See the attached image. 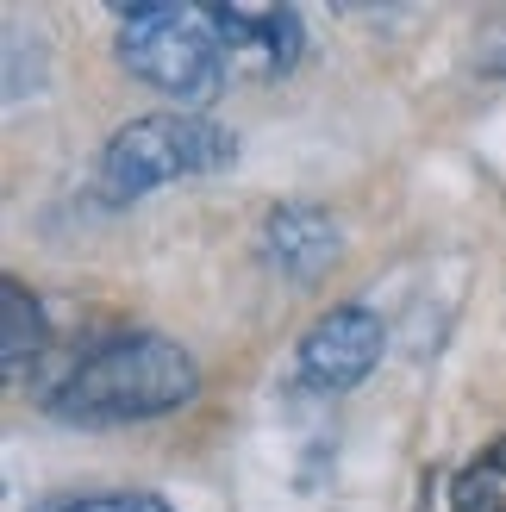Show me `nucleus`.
I'll return each instance as SVG.
<instances>
[{
    "instance_id": "20e7f679",
    "label": "nucleus",
    "mask_w": 506,
    "mask_h": 512,
    "mask_svg": "<svg viewBox=\"0 0 506 512\" xmlns=\"http://www.w3.org/2000/svg\"><path fill=\"white\" fill-rule=\"evenodd\" d=\"M382 344H388V331H382V313H369V306H325V313L300 331V381L319 394H350L357 381L382 363Z\"/></svg>"
},
{
    "instance_id": "39448f33",
    "label": "nucleus",
    "mask_w": 506,
    "mask_h": 512,
    "mask_svg": "<svg viewBox=\"0 0 506 512\" xmlns=\"http://www.w3.org/2000/svg\"><path fill=\"white\" fill-rule=\"evenodd\" d=\"M213 32L225 44V63L244 75H288L300 63V13L294 7H213Z\"/></svg>"
},
{
    "instance_id": "7ed1b4c3",
    "label": "nucleus",
    "mask_w": 506,
    "mask_h": 512,
    "mask_svg": "<svg viewBox=\"0 0 506 512\" xmlns=\"http://www.w3.org/2000/svg\"><path fill=\"white\" fill-rule=\"evenodd\" d=\"M238 157V138L207 113H144L132 125H119L100 150V188L113 200H138L163 182L182 175H213Z\"/></svg>"
},
{
    "instance_id": "6e6552de",
    "label": "nucleus",
    "mask_w": 506,
    "mask_h": 512,
    "mask_svg": "<svg viewBox=\"0 0 506 512\" xmlns=\"http://www.w3.org/2000/svg\"><path fill=\"white\" fill-rule=\"evenodd\" d=\"M444 506L450 512H506V438L482 444L457 475H450Z\"/></svg>"
},
{
    "instance_id": "423d86ee",
    "label": "nucleus",
    "mask_w": 506,
    "mask_h": 512,
    "mask_svg": "<svg viewBox=\"0 0 506 512\" xmlns=\"http://www.w3.org/2000/svg\"><path fill=\"white\" fill-rule=\"evenodd\" d=\"M338 219L313 207V200H282V207H269L263 219V250H269V263L294 275V281H313L319 269H332L338 263Z\"/></svg>"
},
{
    "instance_id": "0eeeda50",
    "label": "nucleus",
    "mask_w": 506,
    "mask_h": 512,
    "mask_svg": "<svg viewBox=\"0 0 506 512\" xmlns=\"http://www.w3.org/2000/svg\"><path fill=\"white\" fill-rule=\"evenodd\" d=\"M44 306H38V294L25 288L19 275H7L0 281V363H7V375L19 381L25 375V363H38L44 356Z\"/></svg>"
},
{
    "instance_id": "f03ea898",
    "label": "nucleus",
    "mask_w": 506,
    "mask_h": 512,
    "mask_svg": "<svg viewBox=\"0 0 506 512\" xmlns=\"http://www.w3.org/2000/svg\"><path fill=\"white\" fill-rule=\"evenodd\" d=\"M119 63L157 94L182 100V113H207L232 75L213 32V7H175V0L119 13Z\"/></svg>"
},
{
    "instance_id": "1a4fd4ad",
    "label": "nucleus",
    "mask_w": 506,
    "mask_h": 512,
    "mask_svg": "<svg viewBox=\"0 0 506 512\" xmlns=\"http://www.w3.org/2000/svg\"><path fill=\"white\" fill-rule=\"evenodd\" d=\"M44 512H175V506H163L157 494H82V500L44 506Z\"/></svg>"
},
{
    "instance_id": "f257e3e1",
    "label": "nucleus",
    "mask_w": 506,
    "mask_h": 512,
    "mask_svg": "<svg viewBox=\"0 0 506 512\" xmlns=\"http://www.w3.org/2000/svg\"><path fill=\"white\" fill-rule=\"evenodd\" d=\"M200 394L194 356L163 331H119L88 344L50 388V413L69 425H138L182 413Z\"/></svg>"
}]
</instances>
